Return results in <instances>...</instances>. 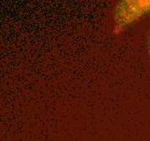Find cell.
Listing matches in <instances>:
<instances>
[{"label": "cell", "mask_w": 150, "mask_h": 141, "mask_svg": "<svg viewBox=\"0 0 150 141\" xmlns=\"http://www.w3.org/2000/svg\"><path fill=\"white\" fill-rule=\"evenodd\" d=\"M149 53H150V45H149Z\"/></svg>", "instance_id": "obj_1"}]
</instances>
